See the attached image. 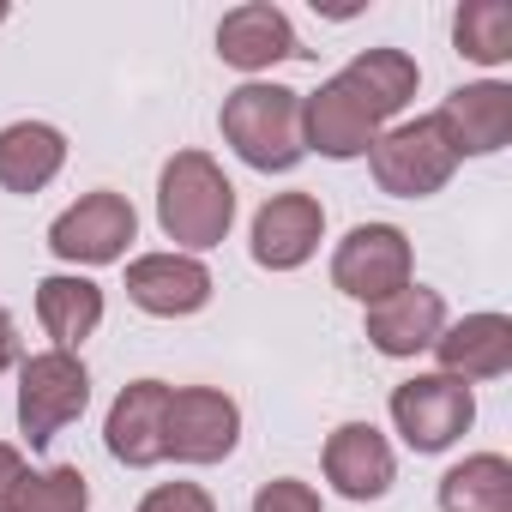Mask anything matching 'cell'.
Returning a JSON list of instances; mask_svg holds the SVG:
<instances>
[{"label": "cell", "mask_w": 512, "mask_h": 512, "mask_svg": "<svg viewBox=\"0 0 512 512\" xmlns=\"http://www.w3.org/2000/svg\"><path fill=\"white\" fill-rule=\"evenodd\" d=\"M223 139L235 145V157L247 169H266V175H284L308 157L302 145V91L290 85H241L223 97Z\"/></svg>", "instance_id": "1"}, {"label": "cell", "mask_w": 512, "mask_h": 512, "mask_svg": "<svg viewBox=\"0 0 512 512\" xmlns=\"http://www.w3.org/2000/svg\"><path fill=\"white\" fill-rule=\"evenodd\" d=\"M157 223L181 247H217L235 223V187L205 151H175L157 181Z\"/></svg>", "instance_id": "2"}, {"label": "cell", "mask_w": 512, "mask_h": 512, "mask_svg": "<svg viewBox=\"0 0 512 512\" xmlns=\"http://www.w3.org/2000/svg\"><path fill=\"white\" fill-rule=\"evenodd\" d=\"M91 404V374L73 350H43L19 362V428L31 446H49L67 422H79Z\"/></svg>", "instance_id": "3"}, {"label": "cell", "mask_w": 512, "mask_h": 512, "mask_svg": "<svg viewBox=\"0 0 512 512\" xmlns=\"http://www.w3.org/2000/svg\"><path fill=\"white\" fill-rule=\"evenodd\" d=\"M332 284L362 308L398 296L410 284V235L398 223H356L332 253Z\"/></svg>", "instance_id": "4"}, {"label": "cell", "mask_w": 512, "mask_h": 512, "mask_svg": "<svg viewBox=\"0 0 512 512\" xmlns=\"http://www.w3.org/2000/svg\"><path fill=\"white\" fill-rule=\"evenodd\" d=\"M368 163H374L380 193H392V199H428V193H440V187L452 181V169H458V157L446 151V139H440L434 121H398L392 133L374 139Z\"/></svg>", "instance_id": "5"}, {"label": "cell", "mask_w": 512, "mask_h": 512, "mask_svg": "<svg viewBox=\"0 0 512 512\" xmlns=\"http://www.w3.org/2000/svg\"><path fill=\"white\" fill-rule=\"evenodd\" d=\"M241 440V410L229 392L217 386H181L169 392V416H163V458L175 464H217L229 458Z\"/></svg>", "instance_id": "6"}, {"label": "cell", "mask_w": 512, "mask_h": 512, "mask_svg": "<svg viewBox=\"0 0 512 512\" xmlns=\"http://www.w3.org/2000/svg\"><path fill=\"white\" fill-rule=\"evenodd\" d=\"M392 422L410 440V452H446L476 422V398L452 374H416V380L392 386Z\"/></svg>", "instance_id": "7"}, {"label": "cell", "mask_w": 512, "mask_h": 512, "mask_svg": "<svg viewBox=\"0 0 512 512\" xmlns=\"http://www.w3.org/2000/svg\"><path fill=\"white\" fill-rule=\"evenodd\" d=\"M380 127H386V121L368 109V97H362L344 73H332L314 97H302V145L320 151V157H332V163L368 157L374 139H380Z\"/></svg>", "instance_id": "8"}, {"label": "cell", "mask_w": 512, "mask_h": 512, "mask_svg": "<svg viewBox=\"0 0 512 512\" xmlns=\"http://www.w3.org/2000/svg\"><path fill=\"white\" fill-rule=\"evenodd\" d=\"M139 235V217H133V205L121 199V193H85L79 205H67L61 217H55V229H49V247L61 253L67 266H115L121 253H127V241Z\"/></svg>", "instance_id": "9"}, {"label": "cell", "mask_w": 512, "mask_h": 512, "mask_svg": "<svg viewBox=\"0 0 512 512\" xmlns=\"http://www.w3.org/2000/svg\"><path fill=\"white\" fill-rule=\"evenodd\" d=\"M428 121L440 127L452 157H494L512 139V85H500V79L458 85Z\"/></svg>", "instance_id": "10"}, {"label": "cell", "mask_w": 512, "mask_h": 512, "mask_svg": "<svg viewBox=\"0 0 512 512\" xmlns=\"http://www.w3.org/2000/svg\"><path fill=\"white\" fill-rule=\"evenodd\" d=\"M320 235H326V205L314 193H272L253 217V260L266 272H296L314 260Z\"/></svg>", "instance_id": "11"}, {"label": "cell", "mask_w": 512, "mask_h": 512, "mask_svg": "<svg viewBox=\"0 0 512 512\" xmlns=\"http://www.w3.org/2000/svg\"><path fill=\"white\" fill-rule=\"evenodd\" d=\"M127 302L157 314V320L199 314L211 302V272L193 260V253H145V260L127 266Z\"/></svg>", "instance_id": "12"}, {"label": "cell", "mask_w": 512, "mask_h": 512, "mask_svg": "<svg viewBox=\"0 0 512 512\" xmlns=\"http://www.w3.org/2000/svg\"><path fill=\"white\" fill-rule=\"evenodd\" d=\"M169 392L163 380H133L121 386V398L109 404V422H103V440H109V458H121L127 470H151L163 464V416H169Z\"/></svg>", "instance_id": "13"}, {"label": "cell", "mask_w": 512, "mask_h": 512, "mask_svg": "<svg viewBox=\"0 0 512 512\" xmlns=\"http://www.w3.org/2000/svg\"><path fill=\"white\" fill-rule=\"evenodd\" d=\"M217 55H223L235 73H266V67L296 61V55H308V49L296 43L290 19H284L278 7H266V0H247V7L223 13V25H217Z\"/></svg>", "instance_id": "14"}, {"label": "cell", "mask_w": 512, "mask_h": 512, "mask_svg": "<svg viewBox=\"0 0 512 512\" xmlns=\"http://www.w3.org/2000/svg\"><path fill=\"white\" fill-rule=\"evenodd\" d=\"M440 332H446V302L428 284H404L398 296H386V302L368 308V344L380 356H398V362L422 356V350H434Z\"/></svg>", "instance_id": "15"}, {"label": "cell", "mask_w": 512, "mask_h": 512, "mask_svg": "<svg viewBox=\"0 0 512 512\" xmlns=\"http://www.w3.org/2000/svg\"><path fill=\"white\" fill-rule=\"evenodd\" d=\"M398 476V458L386 446V434L374 422H344L332 428L326 440V482L344 494V500H380Z\"/></svg>", "instance_id": "16"}, {"label": "cell", "mask_w": 512, "mask_h": 512, "mask_svg": "<svg viewBox=\"0 0 512 512\" xmlns=\"http://www.w3.org/2000/svg\"><path fill=\"white\" fill-rule=\"evenodd\" d=\"M434 356H440V374L452 380H500L512 368V320L506 314H464L458 326H446L434 338Z\"/></svg>", "instance_id": "17"}, {"label": "cell", "mask_w": 512, "mask_h": 512, "mask_svg": "<svg viewBox=\"0 0 512 512\" xmlns=\"http://www.w3.org/2000/svg\"><path fill=\"white\" fill-rule=\"evenodd\" d=\"M67 163V139L49 121H13L0 127V187L7 193H43Z\"/></svg>", "instance_id": "18"}, {"label": "cell", "mask_w": 512, "mask_h": 512, "mask_svg": "<svg viewBox=\"0 0 512 512\" xmlns=\"http://www.w3.org/2000/svg\"><path fill=\"white\" fill-rule=\"evenodd\" d=\"M37 320L55 338V350H79L103 326V290L91 278H43L37 284Z\"/></svg>", "instance_id": "19"}, {"label": "cell", "mask_w": 512, "mask_h": 512, "mask_svg": "<svg viewBox=\"0 0 512 512\" xmlns=\"http://www.w3.org/2000/svg\"><path fill=\"white\" fill-rule=\"evenodd\" d=\"M440 512H512V464L500 452H476L440 476Z\"/></svg>", "instance_id": "20"}, {"label": "cell", "mask_w": 512, "mask_h": 512, "mask_svg": "<svg viewBox=\"0 0 512 512\" xmlns=\"http://www.w3.org/2000/svg\"><path fill=\"white\" fill-rule=\"evenodd\" d=\"M344 79L368 97V109L380 115V121H392V115H404L410 109V97H416V61L404 55V49H362L350 67H344Z\"/></svg>", "instance_id": "21"}, {"label": "cell", "mask_w": 512, "mask_h": 512, "mask_svg": "<svg viewBox=\"0 0 512 512\" xmlns=\"http://www.w3.org/2000/svg\"><path fill=\"white\" fill-rule=\"evenodd\" d=\"M452 43L476 67H506L512 61V7L506 0H464L458 25H452Z\"/></svg>", "instance_id": "22"}, {"label": "cell", "mask_w": 512, "mask_h": 512, "mask_svg": "<svg viewBox=\"0 0 512 512\" xmlns=\"http://www.w3.org/2000/svg\"><path fill=\"white\" fill-rule=\"evenodd\" d=\"M91 506V482L79 464H55V470H25L13 512H85Z\"/></svg>", "instance_id": "23"}, {"label": "cell", "mask_w": 512, "mask_h": 512, "mask_svg": "<svg viewBox=\"0 0 512 512\" xmlns=\"http://www.w3.org/2000/svg\"><path fill=\"white\" fill-rule=\"evenodd\" d=\"M253 512H326L320 494L296 476H278V482H260V494H253Z\"/></svg>", "instance_id": "24"}, {"label": "cell", "mask_w": 512, "mask_h": 512, "mask_svg": "<svg viewBox=\"0 0 512 512\" xmlns=\"http://www.w3.org/2000/svg\"><path fill=\"white\" fill-rule=\"evenodd\" d=\"M139 512H217V506H211V494L199 482H163V488H151L139 500Z\"/></svg>", "instance_id": "25"}, {"label": "cell", "mask_w": 512, "mask_h": 512, "mask_svg": "<svg viewBox=\"0 0 512 512\" xmlns=\"http://www.w3.org/2000/svg\"><path fill=\"white\" fill-rule=\"evenodd\" d=\"M19 482H25V458H19V446H7V440H0V512H13V494H19Z\"/></svg>", "instance_id": "26"}, {"label": "cell", "mask_w": 512, "mask_h": 512, "mask_svg": "<svg viewBox=\"0 0 512 512\" xmlns=\"http://www.w3.org/2000/svg\"><path fill=\"white\" fill-rule=\"evenodd\" d=\"M19 362V332H13V320H7V308H0V374H7Z\"/></svg>", "instance_id": "27"}, {"label": "cell", "mask_w": 512, "mask_h": 512, "mask_svg": "<svg viewBox=\"0 0 512 512\" xmlns=\"http://www.w3.org/2000/svg\"><path fill=\"white\" fill-rule=\"evenodd\" d=\"M0 19H7V7H0Z\"/></svg>", "instance_id": "28"}]
</instances>
